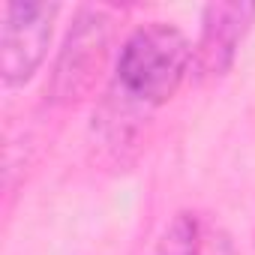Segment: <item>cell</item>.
I'll return each instance as SVG.
<instances>
[{"mask_svg": "<svg viewBox=\"0 0 255 255\" xmlns=\"http://www.w3.org/2000/svg\"><path fill=\"white\" fill-rule=\"evenodd\" d=\"M192 51L195 48L177 27L150 21L123 42L117 57V87L132 102L162 105L189 75Z\"/></svg>", "mask_w": 255, "mask_h": 255, "instance_id": "6da1fadb", "label": "cell"}, {"mask_svg": "<svg viewBox=\"0 0 255 255\" xmlns=\"http://www.w3.org/2000/svg\"><path fill=\"white\" fill-rule=\"evenodd\" d=\"M108 42L111 18L102 9H81L66 33L48 84V96L57 105H75L93 93L108 60Z\"/></svg>", "mask_w": 255, "mask_h": 255, "instance_id": "7a4b0ae2", "label": "cell"}, {"mask_svg": "<svg viewBox=\"0 0 255 255\" xmlns=\"http://www.w3.org/2000/svg\"><path fill=\"white\" fill-rule=\"evenodd\" d=\"M57 18V3H9L0 36V72L9 87L24 84L42 66L51 30Z\"/></svg>", "mask_w": 255, "mask_h": 255, "instance_id": "3957f363", "label": "cell"}, {"mask_svg": "<svg viewBox=\"0 0 255 255\" xmlns=\"http://www.w3.org/2000/svg\"><path fill=\"white\" fill-rule=\"evenodd\" d=\"M255 18V3L246 0H222L210 3L201 18V36L192 51V69L198 78H222Z\"/></svg>", "mask_w": 255, "mask_h": 255, "instance_id": "277c9868", "label": "cell"}, {"mask_svg": "<svg viewBox=\"0 0 255 255\" xmlns=\"http://www.w3.org/2000/svg\"><path fill=\"white\" fill-rule=\"evenodd\" d=\"M159 255H198V228L189 213H180L171 222Z\"/></svg>", "mask_w": 255, "mask_h": 255, "instance_id": "5b68a950", "label": "cell"}]
</instances>
